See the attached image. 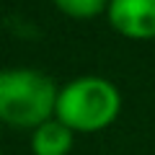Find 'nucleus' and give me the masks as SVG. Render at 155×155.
Here are the masks:
<instances>
[{
	"mask_svg": "<svg viewBox=\"0 0 155 155\" xmlns=\"http://www.w3.org/2000/svg\"><path fill=\"white\" fill-rule=\"evenodd\" d=\"M122 111V93L111 80L98 75H83L60 88L54 119L72 132L106 129Z\"/></svg>",
	"mask_w": 155,
	"mask_h": 155,
	"instance_id": "1",
	"label": "nucleus"
},
{
	"mask_svg": "<svg viewBox=\"0 0 155 155\" xmlns=\"http://www.w3.org/2000/svg\"><path fill=\"white\" fill-rule=\"evenodd\" d=\"M54 5L70 18H96L109 11V0H54Z\"/></svg>",
	"mask_w": 155,
	"mask_h": 155,
	"instance_id": "5",
	"label": "nucleus"
},
{
	"mask_svg": "<svg viewBox=\"0 0 155 155\" xmlns=\"http://www.w3.org/2000/svg\"><path fill=\"white\" fill-rule=\"evenodd\" d=\"M106 18L116 34L127 39H155V0H109Z\"/></svg>",
	"mask_w": 155,
	"mask_h": 155,
	"instance_id": "3",
	"label": "nucleus"
},
{
	"mask_svg": "<svg viewBox=\"0 0 155 155\" xmlns=\"http://www.w3.org/2000/svg\"><path fill=\"white\" fill-rule=\"evenodd\" d=\"M72 129L65 127L60 119L39 124L31 134V150L34 155H67L72 150Z\"/></svg>",
	"mask_w": 155,
	"mask_h": 155,
	"instance_id": "4",
	"label": "nucleus"
},
{
	"mask_svg": "<svg viewBox=\"0 0 155 155\" xmlns=\"http://www.w3.org/2000/svg\"><path fill=\"white\" fill-rule=\"evenodd\" d=\"M60 88L49 75L28 67L0 72V119L13 127H34L52 119Z\"/></svg>",
	"mask_w": 155,
	"mask_h": 155,
	"instance_id": "2",
	"label": "nucleus"
}]
</instances>
